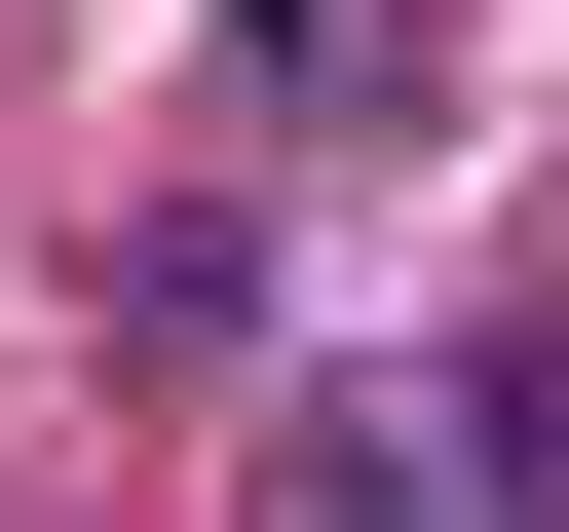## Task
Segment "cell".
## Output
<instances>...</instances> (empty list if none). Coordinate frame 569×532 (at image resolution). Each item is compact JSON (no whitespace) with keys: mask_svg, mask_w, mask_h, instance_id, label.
Segmentation results:
<instances>
[{"mask_svg":"<svg viewBox=\"0 0 569 532\" xmlns=\"http://www.w3.org/2000/svg\"><path fill=\"white\" fill-rule=\"evenodd\" d=\"M305 532H456V494H418V456H305Z\"/></svg>","mask_w":569,"mask_h":532,"instance_id":"1","label":"cell"}]
</instances>
